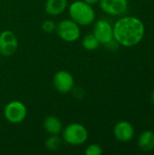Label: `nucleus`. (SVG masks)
Here are the masks:
<instances>
[{"instance_id":"obj_13","label":"nucleus","mask_w":154,"mask_h":155,"mask_svg":"<svg viewBox=\"0 0 154 155\" xmlns=\"http://www.w3.org/2000/svg\"><path fill=\"white\" fill-rule=\"evenodd\" d=\"M139 148L143 152H152L154 150V133L147 130L142 133L137 141Z\"/></svg>"},{"instance_id":"obj_6","label":"nucleus","mask_w":154,"mask_h":155,"mask_svg":"<svg viewBox=\"0 0 154 155\" xmlns=\"http://www.w3.org/2000/svg\"><path fill=\"white\" fill-rule=\"evenodd\" d=\"M18 48V40L14 32L4 30L0 33V54L11 56L15 54Z\"/></svg>"},{"instance_id":"obj_10","label":"nucleus","mask_w":154,"mask_h":155,"mask_svg":"<svg viewBox=\"0 0 154 155\" xmlns=\"http://www.w3.org/2000/svg\"><path fill=\"white\" fill-rule=\"evenodd\" d=\"M101 9L110 15H122L128 9V0H100Z\"/></svg>"},{"instance_id":"obj_7","label":"nucleus","mask_w":154,"mask_h":155,"mask_svg":"<svg viewBox=\"0 0 154 155\" xmlns=\"http://www.w3.org/2000/svg\"><path fill=\"white\" fill-rule=\"evenodd\" d=\"M53 84L57 92L61 94H67L74 90V79L71 73L65 70H60L54 74Z\"/></svg>"},{"instance_id":"obj_9","label":"nucleus","mask_w":154,"mask_h":155,"mask_svg":"<svg viewBox=\"0 0 154 155\" xmlns=\"http://www.w3.org/2000/svg\"><path fill=\"white\" fill-rule=\"evenodd\" d=\"M113 136L121 143L131 142L135 135V129L133 125L128 121L118 122L113 129Z\"/></svg>"},{"instance_id":"obj_1","label":"nucleus","mask_w":154,"mask_h":155,"mask_svg":"<svg viewBox=\"0 0 154 155\" xmlns=\"http://www.w3.org/2000/svg\"><path fill=\"white\" fill-rule=\"evenodd\" d=\"M145 35V25L136 16H123L113 25V39L124 47L139 45Z\"/></svg>"},{"instance_id":"obj_21","label":"nucleus","mask_w":154,"mask_h":155,"mask_svg":"<svg viewBox=\"0 0 154 155\" xmlns=\"http://www.w3.org/2000/svg\"><path fill=\"white\" fill-rule=\"evenodd\" d=\"M1 56H2V55H1V54H0V59H1Z\"/></svg>"},{"instance_id":"obj_22","label":"nucleus","mask_w":154,"mask_h":155,"mask_svg":"<svg viewBox=\"0 0 154 155\" xmlns=\"http://www.w3.org/2000/svg\"><path fill=\"white\" fill-rule=\"evenodd\" d=\"M0 129H1V124H0Z\"/></svg>"},{"instance_id":"obj_4","label":"nucleus","mask_w":154,"mask_h":155,"mask_svg":"<svg viewBox=\"0 0 154 155\" xmlns=\"http://www.w3.org/2000/svg\"><path fill=\"white\" fill-rule=\"evenodd\" d=\"M56 32L59 37L67 43H73L77 41L81 35L80 25L74 21L70 19H64L59 22L56 25Z\"/></svg>"},{"instance_id":"obj_11","label":"nucleus","mask_w":154,"mask_h":155,"mask_svg":"<svg viewBox=\"0 0 154 155\" xmlns=\"http://www.w3.org/2000/svg\"><path fill=\"white\" fill-rule=\"evenodd\" d=\"M67 5V0H46L44 4V10L49 15L55 16L64 13Z\"/></svg>"},{"instance_id":"obj_17","label":"nucleus","mask_w":154,"mask_h":155,"mask_svg":"<svg viewBox=\"0 0 154 155\" xmlns=\"http://www.w3.org/2000/svg\"><path fill=\"white\" fill-rule=\"evenodd\" d=\"M56 24L52 20H45L42 24V30L46 34H51L56 31Z\"/></svg>"},{"instance_id":"obj_8","label":"nucleus","mask_w":154,"mask_h":155,"mask_svg":"<svg viewBox=\"0 0 154 155\" xmlns=\"http://www.w3.org/2000/svg\"><path fill=\"white\" fill-rule=\"evenodd\" d=\"M93 34L100 44L106 45L113 39V25L105 19H99L93 25Z\"/></svg>"},{"instance_id":"obj_20","label":"nucleus","mask_w":154,"mask_h":155,"mask_svg":"<svg viewBox=\"0 0 154 155\" xmlns=\"http://www.w3.org/2000/svg\"><path fill=\"white\" fill-rule=\"evenodd\" d=\"M151 101H152V103L154 104V91L152 92V94H151Z\"/></svg>"},{"instance_id":"obj_19","label":"nucleus","mask_w":154,"mask_h":155,"mask_svg":"<svg viewBox=\"0 0 154 155\" xmlns=\"http://www.w3.org/2000/svg\"><path fill=\"white\" fill-rule=\"evenodd\" d=\"M84 1L85 3H87V4L91 5H93L98 4L100 0H84Z\"/></svg>"},{"instance_id":"obj_2","label":"nucleus","mask_w":154,"mask_h":155,"mask_svg":"<svg viewBox=\"0 0 154 155\" xmlns=\"http://www.w3.org/2000/svg\"><path fill=\"white\" fill-rule=\"evenodd\" d=\"M70 18L80 26H85L93 24L95 20V11L93 5L85 3L84 0L73 2L68 8Z\"/></svg>"},{"instance_id":"obj_14","label":"nucleus","mask_w":154,"mask_h":155,"mask_svg":"<svg viewBox=\"0 0 154 155\" xmlns=\"http://www.w3.org/2000/svg\"><path fill=\"white\" fill-rule=\"evenodd\" d=\"M99 45L100 43L93 34H88L83 37L82 45L87 51H93L97 49L99 47Z\"/></svg>"},{"instance_id":"obj_16","label":"nucleus","mask_w":154,"mask_h":155,"mask_svg":"<svg viewBox=\"0 0 154 155\" xmlns=\"http://www.w3.org/2000/svg\"><path fill=\"white\" fill-rule=\"evenodd\" d=\"M103 153V148L97 143H92L88 145L84 151L85 155H101Z\"/></svg>"},{"instance_id":"obj_15","label":"nucleus","mask_w":154,"mask_h":155,"mask_svg":"<svg viewBox=\"0 0 154 155\" xmlns=\"http://www.w3.org/2000/svg\"><path fill=\"white\" fill-rule=\"evenodd\" d=\"M62 143L63 140L58 136V134H50L44 143V146L48 151L55 152L61 147Z\"/></svg>"},{"instance_id":"obj_12","label":"nucleus","mask_w":154,"mask_h":155,"mask_svg":"<svg viewBox=\"0 0 154 155\" xmlns=\"http://www.w3.org/2000/svg\"><path fill=\"white\" fill-rule=\"evenodd\" d=\"M44 131L49 134H59L63 131V124L61 120L54 115L47 116L43 124Z\"/></svg>"},{"instance_id":"obj_18","label":"nucleus","mask_w":154,"mask_h":155,"mask_svg":"<svg viewBox=\"0 0 154 155\" xmlns=\"http://www.w3.org/2000/svg\"><path fill=\"white\" fill-rule=\"evenodd\" d=\"M105 45H106V47H107L109 50H112V51L117 50V49L119 48V46H120V45H119V44L117 43V41L114 40V39H113L112 41H110L109 43H107Z\"/></svg>"},{"instance_id":"obj_3","label":"nucleus","mask_w":154,"mask_h":155,"mask_svg":"<svg viewBox=\"0 0 154 155\" xmlns=\"http://www.w3.org/2000/svg\"><path fill=\"white\" fill-rule=\"evenodd\" d=\"M88 137L86 127L78 123H72L63 130V141L69 145H82L86 143Z\"/></svg>"},{"instance_id":"obj_5","label":"nucleus","mask_w":154,"mask_h":155,"mask_svg":"<svg viewBox=\"0 0 154 155\" xmlns=\"http://www.w3.org/2000/svg\"><path fill=\"white\" fill-rule=\"evenodd\" d=\"M27 115V109L24 103L20 101H11L4 108V116L11 124H21Z\"/></svg>"}]
</instances>
